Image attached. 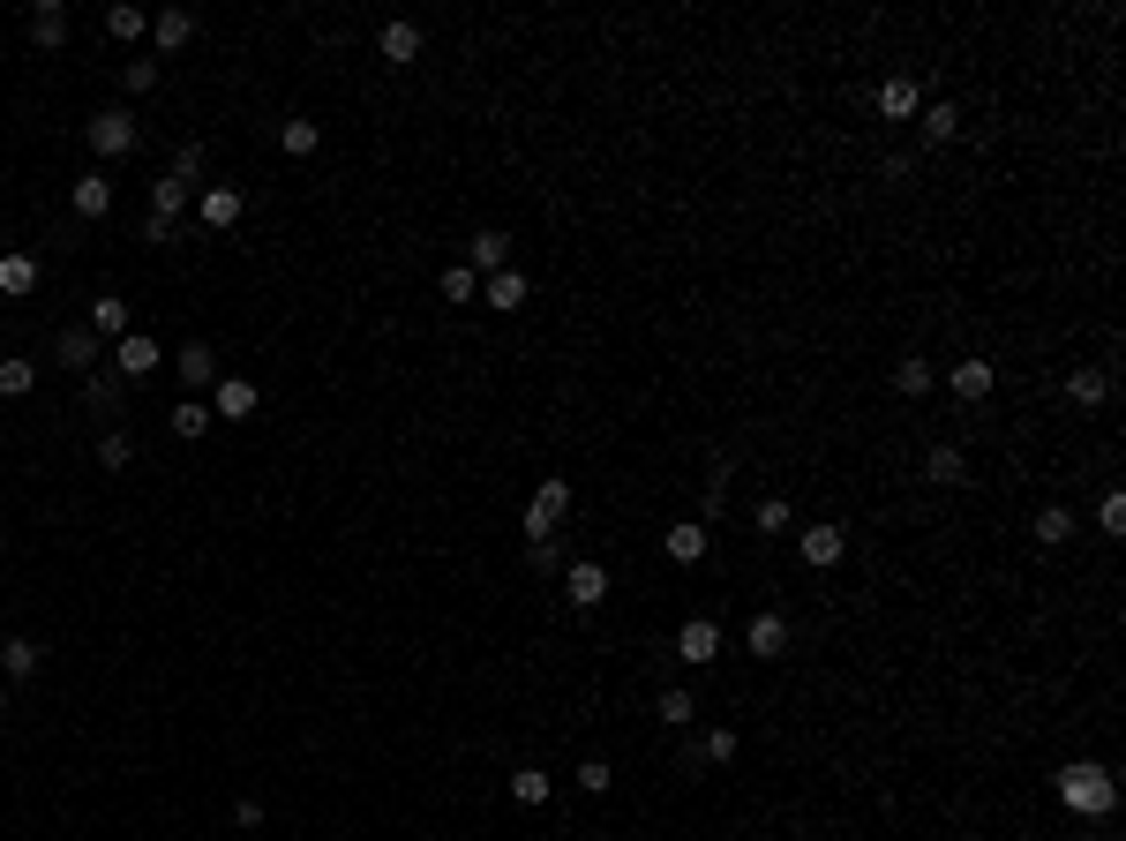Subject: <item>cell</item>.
Returning a JSON list of instances; mask_svg holds the SVG:
<instances>
[{"mask_svg":"<svg viewBox=\"0 0 1126 841\" xmlns=\"http://www.w3.org/2000/svg\"><path fill=\"white\" fill-rule=\"evenodd\" d=\"M1059 804L1082 811V819H1104L1119 804V774L1104 758H1074V766H1059Z\"/></svg>","mask_w":1126,"mask_h":841,"instance_id":"1","label":"cell"},{"mask_svg":"<svg viewBox=\"0 0 1126 841\" xmlns=\"http://www.w3.org/2000/svg\"><path fill=\"white\" fill-rule=\"evenodd\" d=\"M564 511H571V481H542L534 504H526V542H556Z\"/></svg>","mask_w":1126,"mask_h":841,"instance_id":"2","label":"cell"},{"mask_svg":"<svg viewBox=\"0 0 1126 841\" xmlns=\"http://www.w3.org/2000/svg\"><path fill=\"white\" fill-rule=\"evenodd\" d=\"M84 135H90V151H98V159H128V151H135V121H128L121 106L90 113V128H84Z\"/></svg>","mask_w":1126,"mask_h":841,"instance_id":"3","label":"cell"},{"mask_svg":"<svg viewBox=\"0 0 1126 841\" xmlns=\"http://www.w3.org/2000/svg\"><path fill=\"white\" fill-rule=\"evenodd\" d=\"M255 406H263V391H255L249 376H218V383H210V420H249Z\"/></svg>","mask_w":1126,"mask_h":841,"instance_id":"4","label":"cell"},{"mask_svg":"<svg viewBox=\"0 0 1126 841\" xmlns=\"http://www.w3.org/2000/svg\"><path fill=\"white\" fill-rule=\"evenodd\" d=\"M564 601H571V609H601V601H609V571H601L593 556H579V564L564 571Z\"/></svg>","mask_w":1126,"mask_h":841,"instance_id":"5","label":"cell"},{"mask_svg":"<svg viewBox=\"0 0 1126 841\" xmlns=\"http://www.w3.org/2000/svg\"><path fill=\"white\" fill-rule=\"evenodd\" d=\"M466 271H473V278L511 271V233H496V226H489V233H473V241H466Z\"/></svg>","mask_w":1126,"mask_h":841,"instance_id":"6","label":"cell"},{"mask_svg":"<svg viewBox=\"0 0 1126 841\" xmlns=\"http://www.w3.org/2000/svg\"><path fill=\"white\" fill-rule=\"evenodd\" d=\"M676 654L684 662H721V624L713 616H691V624L676 631Z\"/></svg>","mask_w":1126,"mask_h":841,"instance_id":"7","label":"cell"},{"mask_svg":"<svg viewBox=\"0 0 1126 841\" xmlns=\"http://www.w3.org/2000/svg\"><path fill=\"white\" fill-rule=\"evenodd\" d=\"M158 361H166V353H158V338H143V331H128L121 346H113V369H121V376H151Z\"/></svg>","mask_w":1126,"mask_h":841,"instance_id":"8","label":"cell"},{"mask_svg":"<svg viewBox=\"0 0 1126 841\" xmlns=\"http://www.w3.org/2000/svg\"><path fill=\"white\" fill-rule=\"evenodd\" d=\"M878 113H886V121H917V113H923V90L909 84V76H886V84H878Z\"/></svg>","mask_w":1126,"mask_h":841,"instance_id":"9","label":"cell"},{"mask_svg":"<svg viewBox=\"0 0 1126 841\" xmlns=\"http://www.w3.org/2000/svg\"><path fill=\"white\" fill-rule=\"evenodd\" d=\"M375 53H383L391 68L420 61V23H383V31H375Z\"/></svg>","mask_w":1126,"mask_h":841,"instance_id":"10","label":"cell"},{"mask_svg":"<svg viewBox=\"0 0 1126 841\" xmlns=\"http://www.w3.org/2000/svg\"><path fill=\"white\" fill-rule=\"evenodd\" d=\"M526 294H534V286H526V271H496V278H481V301H489L496 316L526 308Z\"/></svg>","mask_w":1126,"mask_h":841,"instance_id":"11","label":"cell"},{"mask_svg":"<svg viewBox=\"0 0 1126 841\" xmlns=\"http://www.w3.org/2000/svg\"><path fill=\"white\" fill-rule=\"evenodd\" d=\"M947 383H954V398H969V406H976V398H992L999 369H992V361H954V369H947Z\"/></svg>","mask_w":1126,"mask_h":841,"instance_id":"12","label":"cell"},{"mask_svg":"<svg viewBox=\"0 0 1126 841\" xmlns=\"http://www.w3.org/2000/svg\"><path fill=\"white\" fill-rule=\"evenodd\" d=\"M744 638H751V654H758V662H774V654L789 646V624H781V609H758Z\"/></svg>","mask_w":1126,"mask_h":841,"instance_id":"13","label":"cell"},{"mask_svg":"<svg viewBox=\"0 0 1126 841\" xmlns=\"http://www.w3.org/2000/svg\"><path fill=\"white\" fill-rule=\"evenodd\" d=\"M188 39H196V15H188V8H166V15H151V45H158V53H181Z\"/></svg>","mask_w":1126,"mask_h":841,"instance_id":"14","label":"cell"},{"mask_svg":"<svg viewBox=\"0 0 1126 841\" xmlns=\"http://www.w3.org/2000/svg\"><path fill=\"white\" fill-rule=\"evenodd\" d=\"M68 196H76V218H106V210H113V181H106V173H76Z\"/></svg>","mask_w":1126,"mask_h":841,"instance_id":"15","label":"cell"},{"mask_svg":"<svg viewBox=\"0 0 1126 841\" xmlns=\"http://www.w3.org/2000/svg\"><path fill=\"white\" fill-rule=\"evenodd\" d=\"M796 548H803V564H819V571H827V564H841V548H849V542H841V526H803V534H796Z\"/></svg>","mask_w":1126,"mask_h":841,"instance_id":"16","label":"cell"},{"mask_svg":"<svg viewBox=\"0 0 1126 841\" xmlns=\"http://www.w3.org/2000/svg\"><path fill=\"white\" fill-rule=\"evenodd\" d=\"M0 294L8 301L39 294V255H0Z\"/></svg>","mask_w":1126,"mask_h":841,"instance_id":"17","label":"cell"},{"mask_svg":"<svg viewBox=\"0 0 1126 841\" xmlns=\"http://www.w3.org/2000/svg\"><path fill=\"white\" fill-rule=\"evenodd\" d=\"M668 556H676V564H699V556H707V548H713V534H707V526H699V518H684V526H668Z\"/></svg>","mask_w":1126,"mask_h":841,"instance_id":"18","label":"cell"},{"mask_svg":"<svg viewBox=\"0 0 1126 841\" xmlns=\"http://www.w3.org/2000/svg\"><path fill=\"white\" fill-rule=\"evenodd\" d=\"M917 128H923V143H954L961 135V106H947V98H931L917 113Z\"/></svg>","mask_w":1126,"mask_h":841,"instance_id":"19","label":"cell"},{"mask_svg":"<svg viewBox=\"0 0 1126 841\" xmlns=\"http://www.w3.org/2000/svg\"><path fill=\"white\" fill-rule=\"evenodd\" d=\"M923 473H931L939 489H961V481H969V459H961V444H931V459H923Z\"/></svg>","mask_w":1126,"mask_h":841,"instance_id":"20","label":"cell"},{"mask_svg":"<svg viewBox=\"0 0 1126 841\" xmlns=\"http://www.w3.org/2000/svg\"><path fill=\"white\" fill-rule=\"evenodd\" d=\"M1029 534H1037L1043 548H1067V542H1074V511H1067V504H1043Z\"/></svg>","mask_w":1126,"mask_h":841,"instance_id":"21","label":"cell"},{"mask_svg":"<svg viewBox=\"0 0 1126 841\" xmlns=\"http://www.w3.org/2000/svg\"><path fill=\"white\" fill-rule=\"evenodd\" d=\"M90 331H98V338H128V301L121 294H98V301H90Z\"/></svg>","mask_w":1126,"mask_h":841,"instance_id":"22","label":"cell"},{"mask_svg":"<svg viewBox=\"0 0 1126 841\" xmlns=\"http://www.w3.org/2000/svg\"><path fill=\"white\" fill-rule=\"evenodd\" d=\"M106 31H113L121 45H135V39H151V15H143V8H128V0H113V8H106Z\"/></svg>","mask_w":1126,"mask_h":841,"instance_id":"23","label":"cell"},{"mask_svg":"<svg viewBox=\"0 0 1126 841\" xmlns=\"http://www.w3.org/2000/svg\"><path fill=\"white\" fill-rule=\"evenodd\" d=\"M31 39H39V45H68V8H61V0H39V15H31Z\"/></svg>","mask_w":1126,"mask_h":841,"instance_id":"24","label":"cell"},{"mask_svg":"<svg viewBox=\"0 0 1126 841\" xmlns=\"http://www.w3.org/2000/svg\"><path fill=\"white\" fill-rule=\"evenodd\" d=\"M241 218V188H204V226L210 233H226Z\"/></svg>","mask_w":1126,"mask_h":841,"instance_id":"25","label":"cell"},{"mask_svg":"<svg viewBox=\"0 0 1126 841\" xmlns=\"http://www.w3.org/2000/svg\"><path fill=\"white\" fill-rule=\"evenodd\" d=\"M98 361V331L76 324V331H61V369H90Z\"/></svg>","mask_w":1126,"mask_h":841,"instance_id":"26","label":"cell"},{"mask_svg":"<svg viewBox=\"0 0 1126 841\" xmlns=\"http://www.w3.org/2000/svg\"><path fill=\"white\" fill-rule=\"evenodd\" d=\"M1067 398H1074V406H1104V398H1112V376H1104V369H1074V376H1067Z\"/></svg>","mask_w":1126,"mask_h":841,"instance_id":"27","label":"cell"},{"mask_svg":"<svg viewBox=\"0 0 1126 841\" xmlns=\"http://www.w3.org/2000/svg\"><path fill=\"white\" fill-rule=\"evenodd\" d=\"M181 376H188V383H218V353H210L204 338H188V346H181Z\"/></svg>","mask_w":1126,"mask_h":841,"instance_id":"28","label":"cell"},{"mask_svg":"<svg viewBox=\"0 0 1126 841\" xmlns=\"http://www.w3.org/2000/svg\"><path fill=\"white\" fill-rule=\"evenodd\" d=\"M548 789H556V782H548L542 766H518V774H511V804H526V811L548 804Z\"/></svg>","mask_w":1126,"mask_h":841,"instance_id":"29","label":"cell"},{"mask_svg":"<svg viewBox=\"0 0 1126 841\" xmlns=\"http://www.w3.org/2000/svg\"><path fill=\"white\" fill-rule=\"evenodd\" d=\"M181 204H188V188H181L173 173H158V181H151V218H166V226H173V218H181Z\"/></svg>","mask_w":1126,"mask_h":841,"instance_id":"30","label":"cell"},{"mask_svg":"<svg viewBox=\"0 0 1126 841\" xmlns=\"http://www.w3.org/2000/svg\"><path fill=\"white\" fill-rule=\"evenodd\" d=\"M0 676H39V638H8L0 646Z\"/></svg>","mask_w":1126,"mask_h":841,"instance_id":"31","label":"cell"},{"mask_svg":"<svg viewBox=\"0 0 1126 841\" xmlns=\"http://www.w3.org/2000/svg\"><path fill=\"white\" fill-rule=\"evenodd\" d=\"M316 143H324V128H316V121H286V128H278V151H286V159H308Z\"/></svg>","mask_w":1126,"mask_h":841,"instance_id":"32","label":"cell"},{"mask_svg":"<svg viewBox=\"0 0 1126 841\" xmlns=\"http://www.w3.org/2000/svg\"><path fill=\"white\" fill-rule=\"evenodd\" d=\"M204 428H210V406H204V398H181V406H173V436H188V444H196Z\"/></svg>","mask_w":1126,"mask_h":841,"instance_id":"33","label":"cell"},{"mask_svg":"<svg viewBox=\"0 0 1126 841\" xmlns=\"http://www.w3.org/2000/svg\"><path fill=\"white\" fill-rule=\"evenodd\" d=\"M436 294H444V301H481V278H473L466 263H451V271L436 278Z\"/></svg>","mask_w":1126,"mask_h":841,"instance_id":"34","label":"cell"},{"mask_svg":"<svg viewBox=\"0 0 1126 841\" xmlns=\"http://www.w3.org/2000/svg\"><path fill=\"white\" fill-rule=\"evenodd\" d=\"M31 383H39L31 361H0V398H31Z\"/></svg>","mask_w":1126,"mask_h":841,"instance_id":"35","label":"cell"},{"mask_svg":"<svg viewBox=\"0 0 1126 841\" xmlns=\"http://www.w3.org/2000/svg\"><path fill=\"white\" fill-rule=\"evenodd\" d=\"M751 518H758V534H789V526H796V511H789V496H766V504L751 511Z\"/></svg>","mask_w":1126,"mask_h":841,"instance_id":"36","label":"cell"},{"mask_svg":"<svg viewBox=\"0 0 1126 841\" xmlns=\"http://www.w3.org/2000/svg\"><path fill=\"white\" fill-rule=\"evenodd\" d=\"M691 714H699V699H691L684 684H668V691H662V721H668V729H684Z\"/></svg>","mask_w":1126,"mask_h":841,"instance_id":"37","label":"cell"},{"mask_svg":"<svg viewBox=\"0 0 1126 841\" xmlns=\"http://www.w3.org/2000/svg\"><path fill=\"white\" fill-rule=\"evenodd\" d=\"M894 391H901V398H923V391H931V361H901V369H894Z\"/></svg>","mask_w":1126,"mask_h":841,"instance_id":"38","label":"cell"},{"mask_svg":"<svg viewBox=\"0 0 1126 841\" xmlns=\"http://www.w3.org/2000/svg\"><path fill=\"white\" fill-rule=\"evenodd\" d=\"M173 181H181V188H196V181H204V143H181V159H173Z\"/></svg>","mask_w":1126,"mask_h":841,"instance_id":"39","label":"cell"},{"mask_svg":"<svg viewBox=\"0 0 1126 841\" xmlns=\"http://www.w3.org/2000/svg\"><path fill=\"white\" fill-rule=\"evenodd\" d=\"M609 782H616V774H609V758H586V766H579V789H586V797H609Z\"/></svg>","mask_w":1126,"mask_h":841,"instance_id":"40","label":"cell"},{"mask_svg":"<svg viewBox=\"0 0 1126 841\" xmlns=\"http://www.w3.org/2000/svg\"><path fill=\"white\" fill-rule=\"evenodd\" d=\"M121 84L128 90H158V61H121Z\"/></svg>","mask_w":1126,"mask_h":841,"instance_id":"41","label":"cell"},{"mask_svg":"<svg viewBox=\"0 0 1126 841\" xmlns=\"http://www.w3.org/2000/svg\"><path fill=\"white\" fill-rule=\"evenodd\" d=\"M98 459L113 466V473H121V466L135 459V444H128V428H113V436H106V444H98Z\"/></svg>","mask_w":1126,"mask_h":841,"instance_id":"42","label":"cell"},{"mask_svg":"<svg viewBox=\"0 0 1126 841\" xmlns=\"http://www.w3.org/2000/svg\"><path fill=\"white\" fill-rule=\"evenodd\" d=\"M1096 526H1104V534H1126V496H1104V504H1096Z\"/></svg>","mask_w":1126,"mask_h":841,"instance_id":"43","label":"cell"},{"mask_svg":"<svg viewBox=\"0 0 1126 841\" xmlns=\"http://www.w3.org/2000/svg\"><path fill=\"white\" fill-rule=\"evenodd\" d=\"M707 758H713V766H729V758H736V729H713V736H707Z\"/></svg>","mask_w":1126,"mask_h":841,"instance_id":"44","label":"cell"},{"mask_svg":"<svg viewBox=\"0 0 1126 841\" xmlns=\"http://www.w3.org/2000/svg\"><path fill=\"white\" fill-rule=\"evenodd\" d=\"M0 714H8V684H0Z\"/></svg>","mask_w":1126,"mask_h":841,"instance_id":"45","label":"cell"}]
</instances>
